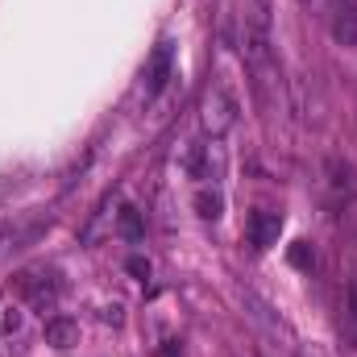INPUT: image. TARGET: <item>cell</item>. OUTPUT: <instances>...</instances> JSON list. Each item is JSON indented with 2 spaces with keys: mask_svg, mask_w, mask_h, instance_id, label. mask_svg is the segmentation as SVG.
<instances>
[{
  "mask_svg": "<svg viewBox=\"0 0 357 357\" xmlns=\"http://www.w3.org/2000/svg\"><path fill=\"white\" fill-rule=\"evenodd\" d=\"M237 112H241L237 91L225 84V75H216L212 88L204 91V104H199V125H204V133H208L212 142H220V137L237 125Z\"/></svg>",
  "mask_w": 357,
  "mask_h": 357,
  "instance_id": "obj_1",
  "label": "cell"
},
{
  "mask_svg": "<svg viewBox=\"0 0 357 357\" xmlns=\"http://www.w3.org/2000/svg\"><path fill=\"white\" fill-rule=\"evenodd\" d=\"M17 291L33 312H54L63 299V278H59V270H25L17 278Z\"/></svg>",
  "mask_w": 357,
  "mask_h": 357,
  "instance_id": "obj_2",
  "label": "cell"
},
{
  "mask_svg": "<svg viewBox=\"0 0 357 357\" xmlns=\"http://www.w3.org/2000/svg\"><path fill=\"white\" fill-rule=\"evenodd\" d=\"M245 233H250V245H254V250H270V245L278 241V233H282V212H270V208L250 212Z\"/></svg>",
  "mask_w": 357,
  "mask_h": 357,
  "instance_id": "obj_3",
  "label": "cell"
},
{
  "mask_svg": "<svg viewBox=\"0 0 357 357\" xmlns=\"http://www.w3.org/2000/svg\"><path fill=\"white\" fill-rule=\"evenodd\" d=\"M328 29L341 46H357V0H333L328 4Z\"/></svg>",
  "mask_w": 357,
  "mask_h": 357,
  "instance_id": "obj_4",
  "label": "cell"
},
{
  "mask_svg": "<svg viewBox=\"0 0 357 357\" xmlns=\"http://www.w3.org/2000/svg\"><path fill=\"white\" fill-rule=\"evenodd\" d=\"M175 63V46L171 42H158V50H154V59L146 63V96H158V91L167 88V79H171V67Z\"/></svg>",
  "mask_w": 357,
  "mask_h": 357,
  "instance_id": "obj_5",
  "label": "cell"
},
{
  "mask_svg": "<svg viewBox=\"0 0 357 357\" xmlns=\"http://www.w3.org/2000/svg\"><path fill=\"white\" fill-rule=\"evenodd\" d=\"M341 337L357 345V278H349V287L341 295Z\"/></svg>",
  "mask_w": 357,
  "mask_h": 357,
  "instance_id": "obj_6",
  "label": "cell"
},
{
  "mask_svg": "<svg viewBox=\"0 0 357 357\" xmlns=\"http://www.w3.org/2000/svg\"><path fill=\"white\" fill-rule=\"evenodd\" d=\"M46 341H50L54 349H71V345H79V324L67 320V316H59V320L46 324Z\"/></svg>",
  "mask_w": 357,
  "mask_h": 357,
  "instance_id": "obj_7",
  "label": "cell"
},
{
  "mask_svg": "<svg viewBox=\"0 0 357 357\" xmlns=\"http://www.w3.org/2000/svg\"><path fill=\"white\" fill-rule=\"evenodd\" d=\"M220 208H225L220 191H208V187H199V191H195V212H199L204 220H216V216H220Z\"/></svg>",
  "mask_w": 357,
  "mask_h": 357,
  "instance_id": "obj_8",
  "label": "cell"
},
{
  "mask_svg": "<svg viewBox=\"0 0 357 357\" xmlns=\"http://www.w3.org/2000/svg\"><path fill=\"white\" fill-rule=\"evenodd\" d=\"M345 220H349V233L357 237V195L349 199V204H345Z\"/></svg>",
  "mask_w": 357,
  "mask_h": 357,
  "instance_id": "obj_9",
  "label": "cell"
},
{
  "mask_svg": "<svg viewBox=\"0 0 357 357\" xmlns=\"http://www.w3.org/2000/svg\"><path fill=\"white\" fill-rule=\"evenodd\" d=\"M299 357H324V349H316V345H303V349H299Z\"/></svg>",
  "mask_w": 357,
  "mask_h": 357,
  "instance_id": "obj_10",
  "label": "cell"
},
{
  "mask_svg": "<svg viewBox=\"0 0 357 357\" xmlns=\"http://www.w3.org/2000/svg\"><path fill=\"white\" fill-rule=\"evenodd\" d=\"M0 237H4V225H0Z\"/></svg>",
  "mask_w": 357,
  "mask_h": 357,
  "instance_id": "obj_11",
  "label": "cell"
},
{
  "mask_svg": "<svg viewBox=\"0 0 357 357\" xmlns=\"http://www.w3.org/2000/svg\"><path fill=\"white\" fill-rule=\"evenodd\" d=\"M354 278H357V274H354Z\"/></svg>",
  "mask_w": 357,
  "mask_h": 357,
  "instance_id": "obj_12",
  "label": "cell"
}]
</instances>
